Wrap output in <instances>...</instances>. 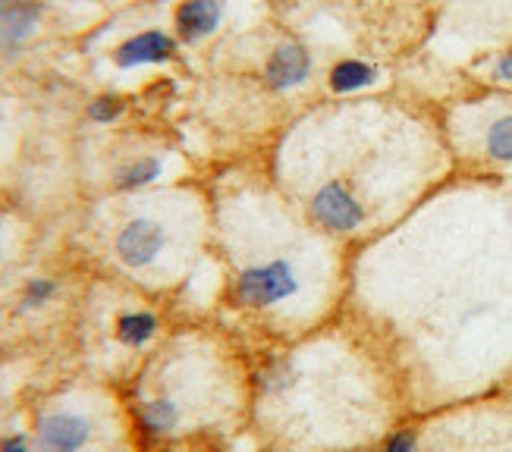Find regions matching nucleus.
<instances>
[{"mask_svg": "<svg viewBox=\"0 0 512 452\" xmlns=\"http://www.w3.org/2000/svg\"><path fill=\"white\" fill-rule=\"evenodd\" d=\"M296 292L293 270L283 261L252 267L239 277V299L249 305H277Z\"/></svg>", "mask_w": 512, "mask_h": 452, "instance_id": "f257e3e1", "label": "nucleus"}, {"mask_svg": "<svg viewBox=\"0 0 512 452\" xmlns=\"http://www.w3.org/2000/svg\"><path fill=\"white\" fill-rule=\"evenodd\" d=\"M88 437H92V427L82 415L57 412L41 421L35 434V452H79Z\"/></svg>", "mask_w": 512, "mask_h": 452, "instance_id": "f03ea898", "label": "nucleus"}, {"mask_svg": "<svg viewBox=\"0 0 512 452\" xmlns=\"http://www.w3.org/2000/svg\"><path fill=\"white\" fill-rule=\"evenodd\" d=\"M164 248V230L154 220H132L123 226L117 236V255L129 267H145L161 255Z\"/></svg>", "mask_w": 512, "mask_h": 452, "instance_id": "7ed1b4c3", "label": "nucleus"}, {"mask_svg": "<svg viewBox=\"0 0 512 452\" xmlns=\"http://www.w3.org/2000/svg\"><path fill=\"white\" fill-rule=\"evenodd\" d=\"M315 217L330 226V230H355L362 220H365V211L359 201L352 198V192L340 183H327L318 195H315Z\"/></svg>", "mask_w": 512, "mask_h": 452, "instance_id": "20e7f679", "label": "nucleus"}, {"mask_svg": "<svg viewBox=\"0 0 512 452\" xmlns=\"http://www.w3.org/2000/svg\"><path fill=\"white\" fill-rule=\"evenodd\" d=\"M176 54V41L164 32H142L136 38H129L126 44H120L114 60L120 66H142V63H164V60H173Z\"/></svg>", "mask_w": 512, "mask_h": 452, "instance_id": "39448f33", "label": "nucleus"}, {"mask_svg": "<svg viewBox=\"0 0 512 452\" xmlns=\"http://www.w3.org/2000/svg\"><path fill=\"white\" fill-rule=\"evenodd\" d=\"M41 16L38 0H0V44H19Z\"/></svg>", "mask_w": 512, "mask_h": 452, "instance_id": "423d86ee", "label": "nucleus"}, {"mask_svg": "<svg viewBox=\"0 0 512 452\" xmlns=\"http://www.w3.org/2000/svg\"><path fill=\"white\" fill-rule=\"evenodd\" d=\"M308 70H311L308 54L296 48V44H283V48H277L274 57L267 60V82L274 88H293L305 82Z\"/></svg>", "mask_w": 512, "mask_h": 452, "instance_id": "0eeeda50", "label": "nucleus"}, {"mask_svg": "<svg viewBox=\"0 0 512 452\" xmlns=\"http://www.w3.org/2000/svg\"><path fill=\"white\" fill-rule=\"evenodd\" d=\"M220 22V4L217 0H186V4L176 10V29L186 41H198L217 29Z\"/></svg>", "mask_w": 512, "mask_h": 452, "instance_id": "6e6552de", "label": "nucleus"}, {"mask_svg": "<svg viewBox=\"0 0 512 452\" xmlns=\"http://www.w3.org/2000/svg\"><path fill=\"white\" fill-rule=\"evenodd\" d=\"M371 82H374V66L359 63V60H343L333 66V73H330L333 92H355V88H365Z\"/></svg>", "mask_w": 512, "mask_h": 452, "instance_id": "1a4fd4ad", "label": "nucleus"}, {"mask_svg": "<svg viewBox=\"0 0 512 452\" xmlns=\"http://www.w3.org/2000/svg\"><path fill=\"white\" fill-rule=\"evenodd\" d=\"M158 330V318L154 314H126L117 321V336L123 346H142Z\"/></svg>", "mask_w": 512, "mask_h": 452, "instance_id": "9d476101", "label": "nucleus"}, {"mask_svg": "<svg viewBox=\"0 0 512 452\" xmlns=\"http://www.w3.org/2000/svg\"><path fill=\"white\" fill-rule=\"evenodd\" d=\"M158 173H161V164L154 161V157H142V161H136L132 167H126V170L117 173V186L120 189H136V186L151 183V179L158 176Z\"/></svg>", "mask_w": 512, "mask_h": 452, "instance_id": "9b49d317", "label": "nucleus"}, {"mask_svg": "<svg viewBox=\"0 0 512 452\" xmlns=\"http://www.w3.org/2000/svg\"><path fill=\"white\" fill-rule=\"evenodd\" d=\"M487 151L500 157V161H512V113L497 120L491 132H487Z\"/></svg>", "mask_w": 512, "mask_h": 452, "instance_id": "f8f14e48", "label": "nucleus"}, {"mask_svg": "<svg viewBox=\"0 0 512 452\" xmlns=\"http://www.w3.org/2000/svg\"><path fill=\"white\" fill-rule=\"evenodd\" d=\"M176 418H180V412H176V405L167 399L145 405V424L151 427V431H167V427L176 424Z\"/></svg>", "mask_w": 512, "mask_h": 452, "instance_id": "ddd939ff", "label": "nucleus"}, {"mask_svg": "<svg viewBox=\"0 0 512 452\" xmlns=\"http://www.w3.org/2000/svg\"><path fill=\"white\" fill-rule=\"evenodd\" d=\"M120 113H123L120 98H98V101H92V107H88V117L95 123H110V120H117Z\"/></svg>", "mask_w": 512, "mask_h": 452, "instance_id": "4468645a", "label": "nucleus"}, {"mask_svg": "<svg viewBox=\"0 0 512 452\" xmlns=\"http://www.w3.org/2000/svg\"><path fill=\"white\" fill-rule=\"evenodd\" d=\"M51 296H54V283L51 280H35L26 289V302L29 305H41V302H48Z\"/></svg>", "mask_w": 512, "mask_h": 452, "instance_id": "2eb2a0df", "label": "nucleus"}, {"mask_svg": "<svg viewBox=\"0 0 512 452\" xmlns=\"http://www.w3.org/2000/svg\"><path fill=\"white\" fill-rule=\"evenodd\" d=\"M387 452H415V437L412 434H396L387 443Z\"/></svg>", "mask_w": 512, "mask_h": 452, "instance_id": "dca6fc26", "label": "nucleus"}, {"mask_svg": "<svg viewBox=\"0 0 512 452\" xmlns=\"http://www.w3.org/2000/svg\"><path fill=\"white\" fill-rule=\"evenodd\" d=\"M0 452H26V440H22V437H10V440H4Z\"/></svg>", "mask_w": 512, "mask_h": 452, "instance_id": "f3484780", "label": "nucleus"}, {"mask_svg": "<svg viewBox=\"0 0 512 452\" xmlns=\"http://www.w3.org/2000/svg\"><path fill=\"white\" fill-rule=\"evenodd\" d=\"M497 76H500V79H512V54L500 57V63H497Z\"/></svg>", "mask_w": 512, "mask_h": 452, "instance_id": "a211bd4d", "label": "nucleus"}]
</instances>
